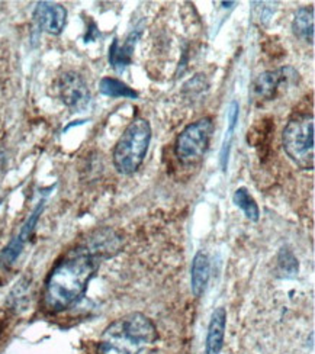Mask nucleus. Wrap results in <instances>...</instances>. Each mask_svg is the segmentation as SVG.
<instances>
[{"label": "nucleus", "mask_w": 315, "mask_h": 354, "mask_svg": "<svg viewBox=\"0 0 315 354\" xmlns=\"http://www.w3.org/2000/svg\"><path fill=\"white\" fill-rule=\"evenodd\" d=\"M90 253L95 254L100 261L103 259L112 257L121 248V240L112 230H102L93 234L92 239H89L83 244Z\"/></svg>", "instance_id": "nucleus-8"}, {"label": "nucleus", "mask_w": 315, "mask_h": 354, "mask_svg": "<svg viewBox=\"0 0 315 354\" xmlns=\"http://www.w3.org/2000/svg\"><path fill=\"white\" fill-rule=\"evenodd\" d=\"M225 327H227V313L224 308H217L206 334V354H219L224 344Z\"/></svg>", "instance_id": "nucleus-11"}, {"label": "nucleus", "mask_w": 315, "mask_h": 354, "mask_svg": "<svg viewBox=\"0 0 315 354\" xmlns=\"http://www.w3.org/2000/svg\"><path fill=\"white\" fill-rule=\"evenodd\" d=\"M315 136L312 113H298L283 131V147L288 157L304 170L314 169Z\"/></svg>", "instance_id": "nucleus-4"}, {"label": "nucleus", "mask_w": 315, "mask_h": 354, "mask_svg": "<svg viewBox=\"0 0 315 354\" xmlns=\"http://www.w3.org/2000/svg\"><path fill=\"white\" fill-rule=\"evenodd\" d=\"M152 142V127L144 118L135 120L125 128L114 150L115 169L123 174H132L140 169Z\"/></svg>", "instance_id": "nucleus-3"}, {"label": "nucleus", "mask_w": 315, "mask_h": 354, "mask_svg": "<svg viewBox=\"0 0 315 354\" xmlns=\"http://www.w3.org/2000/svg\"><path fill=\"white\" fill-rule=\"evenodd\" d=\"M34 21L42 31L51 35H60L67 22V10L60 3L39 2L34 12Z\"/></svg>", "instance_id": "nucleus-7"}, {"label": "nucleus", "mask_w": 315, "mask_h": 354, "mask_svg": "<svg viewBox=\"0 0 315 354\" xmlns=\"http://www.w3.org/2000/svg\"><path fill=\"white\" fill-rule=\"evenodd\" d=\"M157 328L148 317L132 313L105 328L98 354H152L157 344Z\"/></svg>", "instance_id": "nucleus-2"}, {"label": "nucleus", "mask_w": 315, "mask_h": 354, "mask_svg": "<svg viewBox=\"0 0 315 354\" xmlns=\"http://www.w3.org/2000/svg\"><path fill=\"white\" fill-rule=\"evenodd\" d=\"M58 95L73 112L84 111L90 102L87 83L76 71H66L58 77Z\"/></svg>", "instance_id": "nucleus-6"}, {"label": "nucleus", "mask_w": 315, "mask_h": 354, "mask_svg": "<svg viewBox=\"0 0 315 354\" xmlns=\"http://www.w3.org/2000/svg\"><path fill=\"white\" fill-rule=\"evenodd\" d=\"M279 270L285 277H294L298 273V260L289 250H282L279 254Z\"/></svg>", "instance_id": "nucleus-17"}, {"label": "nucleus", "mask_w": 315, "mask_h": 354, "mask_svg": "<svg viewBox=\"0 0 315 354\" xmlns=\"http://www.w3.org/2000/svg\"><path fill=\"white\" fill-rule=\"evenodd\" d=\"M183 92H190V96L193 97L195 95H199L204 91L208 88V82L205 79V75H198L197 77H193L192 80H189L185 86H183Z\"/></svg>", "instance_id": "nucleus-18"}, {"label": "nucleus", "mask_w": 315, "mask_h": 354, "mask_svg": "<svg viewBox=\"0 0 315 354\" xmlns=\"http://www.w3.org/2000/svg\"><path fill=\"white\" fill-rule=\"evenodd\" d=\"M233 201L250 221H259V216H260L259 206L256 201H254L253 196L249 194V190L246 187H238L234 192Z\"/></svg>", "instance_id": "nucleus-16"}, {"label": "nucleus", "mask_w": 315, "mask_h": 354, "mask_svg": "<svg viewBox=\"0 0 315 354\" xmlns=\"http://www.w3.org/2000/svg\"><path fill=\"white\" fill-rule=\"evenodd\" d=\"M209 280V259L206 253L199 252L195 256L190 269V288L195 297L199 298L205 292Z\"/></svg>", "instance_id": "nucleus-12"}, {"label": "nucleus", "mask_w": 315, "mask_h": 354, "mask_svg": "<svg viewBox=\"0 0 315 354\" xmlns=\"http://www.w3.org/2000/svg\"><path fill=\"white\" fill-rule=\"evenodd\" d=\"M140 34H141V31L131 32L123 46L119 44V41L116 38L114 39L112 46L109 48V63L118 73H123L132 63L135 44H137Z\"/></svg>", "instance_id": "nucleus-9"}, {"label": "nucleus", "mask_w": 315, "mask_h": 354, "mask_svg": "<svg viewBox=\"0 0 315 354\" xmlns=\"http://www.w3.org/2000/svg\"><path fill=\"white\" fill-rule=\"evenodd\" d=\"M294 34L303 41L309 44L314 42V8H301L296 15L292 24Z\"/></svg>", "instance_id": "nucleus-13"}, {"label": "nucleus", "mask_w": 315, "mask_h": 354, "mask_svg": "<svg viewBox=\"0 0 315 354\" xmlns=\"http://www.w3.org/2000/svg\"><path fill=\"white\" fill-rule=\"evenodd\" d=\"M213 131L214 124L211 118H202L188 125L176 140L174 153L177 158L185 165L198 163L208 150Z\"/></svg>", "instance_id": "nucleus-5"}, {"label": "nucleus", "mask_w": 315, "mask_h": 354, "mask_svg": "<svg viewBox=\"0 0 315 354\" xmlns=\"http://www.w3.org/2000/svg\"><path fill=\"white\" fill-rule=\"evenodd\" d=\"M238 103L234 100L231 102L230 109H228V127H227V132H225L224 137V142H222V149H221V166L225 170L227 169V163H228V156H230V147H231V141L234 137V131H235V125L238 121Z\"/></svg>", "instance_id": "nucleus-15"}, {"label": "nucleus", "mask_w": 315, "mask_h": 354, "mask_svg": "<svg viewBox=\"0 0 315 354\" xmlns=\"http://www.w3.org/2000/svg\"><path fill=\"white\" fill-rule=\"evenodd\" d=\"M285 79H287V73L283 68L260 73L253 82V96L258 100H270L275 96L279 84Z\"/></svg>", "instance_id": "nucleus-10"}, {"label": "nucleus", "mask_w": 315, "mask_h": 354, "mask_svg": "<svg viewBox=\"0 0 315 354\" xmlns=\"http://www.w3.org/2000/svg\"><path fill=\"white\" fill-rule=\"evenodd\" d=\"M99 91L102 95L109 97H124V99H137L138 93L131 88L124 82L114 77H103L99 83Z\"/></svg>", "instance_id": "nucleus-14"}, {"label": "nucleus", "mask_w": 315, "mask_h": 354, "mask_svg": "<svg viewBox=\"0 0 315 354\" xmlns=\"http://www.w3.org/2000/svg\"><path fill=\"white\" fill-rule=\"evenodd\" d=\"M100 260L79 245L60 260L45 280L42 305L48 313L57 314L76 304L87 289L99 268Z\"/></svg>", "instance_id": "nucleus-1"}]
</instances>
